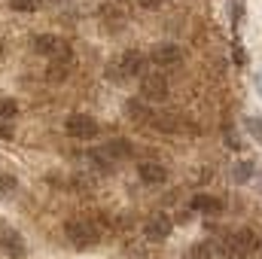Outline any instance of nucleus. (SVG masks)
<instances>
[{
    "instance_id": "obj_18",
    "label": "nucleus",
    "mask_w": 262,
    "mask_h": 259,
    "mask_svg": "<svg viewBox=\"0 0 262 259\" xmlns=\"http://www.w3.org/2000/svg\"><path fill=\"white\" fill-rule=\"evenodd\" d=\"M15 116H18V101H15V98H0V119L9 122V119H15Z\"/></svg>"
},
{
    "instance_id": "obj_2",
    "label": "nucleus",
    "mask_w": 262,
    "mask_h": 259,
    "mask_svg": "<svg viewBox=\"0 0 262 259\" xmlns=\"http://www.w3.org/2000/svg\"><path fill=\"white\" fill-rule=\"evenodd\" d=\"M64 235L70 244H76V247H95L98 241H101V229H98V223L95 220H85V217H73V220H67L64 223Z\"/></svg>"
},
{
    "instance_id": "obj_15",
    "label": "nucleus",
    "mask_w": 262,
    "mask_h": 259,
    "mask_svg": "<svg viewBox=\"0 0 262 259\" xmlns=\"http://www.w3.org/2000/svg\"><path fill=\"white\" fill-rule=\"evenodd\" d=\"M125 113H128L134 122H149V116H152V110H149L143 101H128V104H125Z\"/></svg>"
},
{
    "instance_id": "obj_6",
    "label": "nucleus",
    "mask_w": 262,
    "mask_h": 259,
    "mask_svg": "<svg viewBox=\"0 0 262 259\" xmlns=\"http://www.w3.org/2000/svg\"><path fill=\"white\" fill-rule=\"evenodd\" d=\"M171 232H174V220H171L168 213H149V217L143 220V235H146V241H152V244L165 241Z\"/></svg>"
},
{
    "instance_id": "obj_16",
    "label": "nucleus",
    "mask_w": 262,
    "mask_h": 259,
    "mask_svg": "<svg viewBox=\"0 0 262 259\" xmlns=\"http://www.w3.org/2000/svg\"><path fill=\"white\" fill-rule=\"evenodd\" d=\"M186 259H216V247H213L210 241H198V244L189 247Z\"/></svg>"
},
{
    "instance_id": "obj_10",
    "label": "nucleus",
    "mask_w": 262,
    "mask_h": 259,
    "mask_svg": "<svg viewBox=\"0 0 262 259\" xmlns=\"http://www.w3.org/2000/svg\"><path fill=\"white\" fill-rule=\"evenodd\" d=\"M137 177L146 183V186H162L168 180V168L162 162H140L137 165Z\"/></svg>"
},
{
    "instance_id": "obj_8",
    "label": "nucleus",
    "mask_w": 262,
    "mask_h": 259,
    "mask_svg": "<svg viewBox=\"0 0 262 259\" xmlns=\"http://www.w3.org/2000/svg\"><path fill=\"white\" fill-rule=\"evenodd\" d=\"M31 49H34L37 55H49V58H55V55L67 52L70 46H67L61 37H55V34H37V37L31 40Z\"/></svg>"
},
{
    "instance_id": "obj_20",
    "label": "nucleus",
    "mask_w": 262,
    "mask_h": 259,
    "mask_svg": "<svg viewBox=\"0 0 262 259\" xmlns=\"http://www.w3.org/2000/svg\"><path fill=\"white\" fill-rule=\"evenodd\" d=\"M247 131L262 143V119H253V116H250V119H247Z\"/></svg>"
},
{
    "instance_id": "obj_19",
    "label": "nucleus",
    "mask_w": 262,
    "mask_h": 259,
    "mask_svg": "<svg viewBox=\"0 0 262 259\" xmlns=\"http://www.w3.org/2000/svg\"><path fill=\"white\" fill-rule=\"evenodd\" d=\"M9 9H15V12H37L40 0H9Z\"/></svg>"
},
{
    "instance_id": "obj_25",
    "label": "nucleus",
    "mask_w": 262,
    "mask_h": 259,
    "mask_svg": "<svg viewBox=\"0 0 262 259\" xmlns=\"http://www.w3.org/2000/svg\"><path fill=\"white\" fill-rule=\"evenodd\" d=\"M0 52H3V43H0Z\"/></svg>"
},
{
    "instance_id": "obj_17",
    "label": "nucleus",
    "mask_w": 262,
    "mask_h": 259,
    "mask_svg": "<svg viewBox=\"0 0 262 259\" xmlns=\"http://www.w3.org/2000/svg\"><path fill=\"white\" fill-rule=\"evenodd\" d=\"M253 177V162H238L235 168H232V180L241 186V183H247Z\"/></svg>"
},
{
    "instance_id": "obj_9",
    "label": "nucleus",
    "mask_w": 262,
    "mask_h": 259,
    "mask_svg": "<svg viewBox=\"0 0 262 259\" xmlns=\"http://www.w3.org/2000/svg\"><path fill=\"white\" fill-rule=\"evenodd\" d=\"M70 70H73V52L67 49L61 55H55L52 64L46 67V79H49V82H64L67 76H70Z\"/></svg>"
},
{
    "instance_id": "obj_24",
    "label": "nucleus",
    "mask_w": 262,
    "mask_h": 259,
    "mask_svg": "<svg viewBox=\"0 0 262 259\" xmlns=\"http://www.w3.org/2000/svg\"><path fill=\"white\" fill-rule=\"evenodd\" d=\"M226 140H229V149H241V140L235 134H226Z\"/></svg>"
},
{
    "instance_id": "obj_5",
    "label": "nucleus",
    "mask_w": 262,
    "mask_h": 259,
    "mask_svg": "<svg viewBox=\"0 0 262 259\" xmlns=\"http://www.w3.org/2000/svg\"><path fill=\"white\" fill-rule=\"evenodd\" d=\"M168 79H165V73H143L140 76V95H143V101H152V104H162L165 98H168Z\"/></svg>"
},
{
    "instance_id": "obj_11",
    "label": "nucleus",
    "mask_w": 262,
    "mask_h": 259,
    "mask_svg": "<svg viewBox=\"0 0 262 259\" xmlns=\"http://www.w3.org/2000/svg\"><path fill=\"white\" fill-rule=\"evenodd\" d=\"M101 149H104V156H107L110 162H125V159L134 156V146H131V140H125V137H113V140H107Z\"/></svg>"
},
{
    "instance_id": "obj_3",
    "label": "nucleus",
    "mask_w": 262,
    "mask_h": 259,
    "mask_svg": "<svg viewBox=\"0 0 262 259\" xmlns=\"http://www.w3.org/2000/svg\"><path fill=\"white\" fill-rule=\"evenodd\" d=\"M223 250H226V253H235V256H250V253L259 250V235H256L253 229L241 226V229H235V232L229 235V244H226Z\"/></svg>"
},
{
    "instance_id": "obj_23",
    "label": "nucleus",
    "mask_w": 262,
    "mask_h": 259,
    "mask_svg": "<svg viewBox=\"0 0 262 259\" xmlns=\"http://www.w3.org/2000/svg\"><path fill=\"white\" fill-rule=\"evenodd\" d=\"M137 3H140L143 9H159V6H162V0H137Z\"/></svg>"
},
{
    "instance_id": "obj_14",
    "label": "nucleus",
    "mask_w": 262,
    "mask_h": 259,
    "mask_svg": "<svg viewBox=\"0 0 262 259\" xmlns=\"http://www.w3.org/2000/svg\"><path fill=\"white\" fill-rule=\"evenodd\" d=\"M149 122H152V128H159V131H171V134L183 128V125H180V116H177V113H162V110H152Z\"/></svg>"
},
{
    "instance_id": "obj_1",
    "label": "nucleus",
    "mask_w": 262,
    "mask_h": 259,
    "mask_svg": "<svg viewBox=\"0 0 262 259\" xmlns=\"http://www.w3.org/2000/svg\"><path fill=\"white\" fill-rule=\"evenodd\" d=\"M143 64H146V58H143L140 49H125L116 61L107 64V79H110V82H122V79L137 76V73L143 76Z\"/></svg>"
},
{
    "instance_id": "obj_22",
    "label": "nucleus",
    "mask_w": 262,
    "mask_h": 259,
    "mask_svg": "<svg viewBox=\"0 0 262 259\" xmlns=\"http://www.w3.org/2000/svg\"><path fill=\"white\" fill-rule=\"evenodd\" d=\"M0 189H3V192L15 189V177H3V180H0Z\"/></svg>"
},
{
    "instance_id": "obj_13",
    "label": "nucleus",
    "mask_w": 262,
    "mask_h": 259,
    "mask_svg": "<svg viewBox=\"0 0 262 259\" xmlns=\"http://www.w3.org/2000/svg\"><path fill=\"white\" fill-rule=\"evenodd\" d=\"M0 244L9 256H25V238L15 229H0Z\"/></svg>"
},
{
    "instance_id": "obj_21",
    "label": "nucleus",
    "mask_w": 262,
    "mask_h": 259,
    "mask_svg": "<svg viewBox=\"0 0 262 259\" xmlns=\"http://www.w3.org/2000/svg\"><path fill=\"white\" fill-rule=\"evenodd\" d=\"M12 137H15V128H12L9 122L0 119V140H12Z\"/></svg>"
},
{
    "instance_id": "obj_7",
    "label": "nucleus",
    "mask_w": 262,
    "mask_h": 259,
    "mask_svg": "<svg viewBox=\"0 0 262 259\" xmlns=\"http://www.w3.org/2000/svg\"><path fill=\"white\" fill-rule=\"evenodd\" d=\"M149 61L156 67H177L183 61V49L177 43H159L149 49Z\"/></svg>"
},
{
    "instance_id": "obj_12",
    "label": "nucleus",
    "mask_w": 262,
    "mask_h": 259,
    "mask_svg": "<svg viewBox=\"0 0 262 259\" xmlns=\"http://www.w3.org/2000/svg\"><path fill=\"white\" fill-rule=\"evenodd\" d=\"M192 210H201V213H207V217H216V213L226 210V204H223V198H216V195L201 192V195L192 198Z\"/></svg>"
},
{
    "instance_id": "obj_4",
    "label": "nucleus",
    "mask_w": 262,
    "mask_h": 259,
    "mask_svg": "<svg viewBox=\"0 0 262 259\" xmlns=\"http://www.w3.org/2000/svg\"><path fill=\"white\" fill-rule=\"evenodd\" d=\"M64 131L70 137H76V140H92V137H98L101 125H98L95 116H89V113H70L64 119Z\"/></svg>"
}]
</instances>
